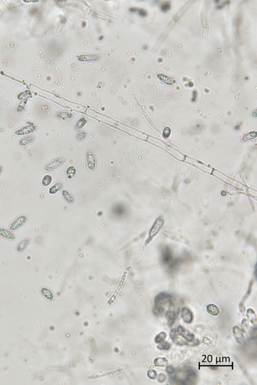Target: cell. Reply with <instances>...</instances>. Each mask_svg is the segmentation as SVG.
<instances>
[{
    "instance_id": "cell-20",
    "label": "cell",
    "mask_w": 257,
    "mask_h": 385,
    "mask_svg": "<svg viewBox=\"0 0 257 385\" xmlns=\"http://www.w3.org/2000/svg\"><path fill=\"white\" fill-rule=\"evenodd\" d=\"M77 173V169L73 165H70L66 169V175L68 179H72L76 176Z\"/></svg>"
},
{
    "instance_id": "cell-27",
    "label": "cell",
    "mask_w": 257,
    "mask_h": 385,
    "mask_svg": "<svg viewBox=\"0 0 257 385\" xmlns=\"http://www.w3.org/2000/svg\"><path fill=\"white\" fill-rule=\"evenodd\" d=\"M171 345L167 341H165L157 346V348L161 350H169L170 349Z\"/></svg>"
},
{
    "instance_id": "cell-9",
    "label": "cell",
    "mask_w": 257,
    "mask_h": 385,
    "mask_svg": "<svg viewBox=\"0 0 257 385\" xmlns=\"http://www.w3.org/2000/svg\"><path fill=\"white\" fill-rule=\"evenodd\" d=\"M170 336L171 337V340H173L174 343L175 344L177 345H182L184 344H187V343L185 341H184L183 340L179 338V336H178L177 332H176V329H172L170 332Z\"/></svg>"
},
{
    "instance_id": "cell-32",
    "label": "cell",
    "mask_w": 257,
    "mask_h": 385,
    "mask_svg": "<svg viewBox=\"0 0 257 385\" xmlns=\"http://www.w3.org/2000/svg\"><path fill=\"white\" fill-rule=\"evenodd\" d=\"M158 380L159 382H164L166 380L165 375L164 374H159Z\"/></svg>"
},
{
    "instance_id": "cell-18",
    "label": "cell",
    "mask_w": 257,
    "mask_h": 385,
    "mask_svg": "<svg viewBox=\"0 0 257 385\" xmlns=\"http://www.w3.org/2000/svg\"><path fill=\"white\" fill-rule=\"evenodd\" d=\"M61 194L63 195V197L65 199L67 202L69 204H72L74 202V199L73 198V196L70 194L69 191L67 190H63L61 192Z\"/></svg>"
},
{
    "instance_id": "cell-4",
    "label": "cell",
    "mask_w": 257,
    "mask_h": 385,
    "mask_svg": "<svg viewBox=\"0 0 257 385\" xmlns=\"http://www.w3.org/2000/svg\"><path fill=\"white\" fill-rule=\"evenodd\" d=\"M164 223V219L162 217H159L156 221L149 232V236L154 237L158 234Z\"/></svg>"
},
{
    "instance_id": "cell-10",
    "label": "cell",
    "mask_w": 257,
    "mask_h": 385,
    "mask_svg": "<svg viewBox=\"0 0 257 385\" xmlns=\"http://www.w3.org/2000/svg\"><path fill=\"white\" fill-rule=\"evenodd\" d=\"M206 310L207 312L212 316H217L220 314V308H219L218 306L213 303H210L207 305L206 307Z\"/></svg>"
},
{
    "instance_id": "cell-26",
    "label": "cell",
    "mask_w": 257,
    "mask_h": 385,
    "mask_svg": "<svg viewBox=\"0 0 257 385\" xmlns=\"http://www.w3.org/2000/svg\"><path fill=\"white\" fill-rule=\"evenodd\" d=\"M166 336H167V335H166V334L165 332H160V333L157 335L156 337H155V342H156V343H157V344H160V343H162V342L165 340V339H166Z\"/></svg>"
},
{
    "instance_id": "cell-7",
    "label": "cell",
    "mask_w": 257,
    "mask_h": 385,
    "mask_svg": "<svg viewBox=\"0 0 257 385\" xmlns=\"http://www.w3.org/2000/svg\"><path fill=\"white\" fill-rule=\"evenodd\" d=\"M65 159L63 157H59L47 165L45 167L46 172H49L57 168L65 163Z\"/></svg>"
},
{
    "instance_id": "cell-23",
    "label": "cell",
    "mask_w": 257,
    "mask_h": 385,
    "mask_svg": "<svg viewBox=\"0 0 257 385\" xmlns=\"http://www.w3.org/2000/svg\"><path fill=\"white\" fill-rule=\"evenodd\" d=\"M52 181V177L49 174H47L43 177L41 183L43 186L47 187L49 185H50Z\"/></svg>"
},
{
    "instance_id": "cell-12",
    "label": "cell",
    "mask_w": 257,
    "mask_h": 385,
    "mask_svg": "<svg viewBox=\"0 0 257 385\" xmlns=\"http://www.w3.org/2000/svg\"><path fill=\"white\" fill-rule=\"evenodd\" d=\"M233 336H235V339L238 343H242L244 341L245 339L244 334L241 329L239 327L235 326L233 327Z\"/></svg>"
},
{
    "instance_id": "cell-31",
    "label": "cell",
    "mask_w": 257,
    "mask_h": 385,
    "mask_svg": "<svg viewBox=\"0 0 257 385\" xmlns=\"http://www.w3.org/2000/svg\"><path fill=\"white\" fill-rule=\"evenodd\" d=\"M166 371L168 374H172L175 372V369L172 366L168 365L166 369Z\"/></svg>"
},
{
    "instance_id": "cell-28",
    "label": "cell",
    "mask_w": 257,
    "mask_h": 385,
    "mask_svg": "<svg viewBox=\"0 0 257 385\" xmlns=\"http://www.w3.org/2000/svg\"><path fill=\"white\" fill-rule=\"evenodd\" d=\"M56 116L59 118H71L73 117L72 114L68 113H59L56 114Z\"/></svg>"
},
{
    "instance_id": "cell-1",
    "label": "cell",
    "mask_w": 257,
    "mask_h": 385,
    "mask_svg": "<svg viewBox=\"0 0 257 385\" xmlns=\"http://www.w3.org/2000/svg\"><path fill=\"white\" fill-rule=\"evenodd\" d=\"M172 301V297L170 294L166 293H161L155 297V306L164 307L165 306H167L171 303Z\"/></svg>"
},
{
    "instance_id": "cell-25",
    "label": "cell",
    "mask_w": 257,
    "mask_h": 385,
    "mask_svg": "<svg viewBox=\"0 0 257 385\" xmlns=\"http://www.w3.org/2000/svg\"><path fill=\"white\" fill-rule=\"evenodd\" d=\"M164 307H160L158 306H155L153 308V312L156 316H161L164 314Z\"/></svg>"
},
{
    "instance_id": "cell-13",
    "label": "cell",
    "mask_w": 257,
    "mask_h": 385,
    "mask_svg": "<svg viewBox=\"0 0 257 385\" xmlns=\"http://www.w3.org/2000/svg\"><path fill=\"white\" fill-rule=\"evenodd\" d=\"M40 293L43 297L45 298V299H46L48 301H53L54 298V296L53 294V293L48 288L46 287H43L40 289Z\"/></svg>"
},
{
    "instance_id": "cell-14",
    "label": "cell",
    "mask_w": 257,
    "mask_h": 385,
    "mask_svg": "<svg viewBox=\"0 0 257 385\" xmlns=\"http://www.w3.org/2000/svg\"><path fill=\"white\" fill-rule=\"evenodd\" d=\"M30 242V238L29 237H27L24 239H23L16 247V251L18 253H22V252L24 251V250L26 248L27 246H28V244H29Z\"/></svg>"
},
{
    "instance_id": "cell-11",
    "label": "cell",
    "mask_w": 257,
    "mask_h": 385,
    "mask_svg": "<svg viewBox=\"0 0 257 385\" xmlns=\"http://www.w3.org/2000/svg\"><path fill=\"white\" fill-rule=\"evenodd\" d=\"M0 237L12 241L16 238V236L12 232L3 227H0Z\"/></svg>"
},
{
    "instance_id": "cell-6",
    "label": "cell",
    "mask_w": 257,
    "mask_h": 385,
    "mask_svg": "<svg viewBox=\"0 0 257 385\" xmlns=\"http://www.w3.org/2000/svg\"><path fill=\"white\" fill-rule=\"evenodd\" d=\"M86 162L88 169L90 171H94L96 169L97 166L96 157L92 150H88L86 152Z\"/></svg>"
},
{
    "instance_id": "cell-17",
    "label": "cell",
    "mask_w": 257,
    "mask_h": 385,
    "mask_svg": "<svg viewBox=\"0 0 257 385\" xmlns=\"http://www.w3.org/2000/svg\"><path fill=\"white\" fill-rule=\"evenodd\" d=\"M63 186V184L61 182H57L49 188L48 192L51 195L55 194L62 189Z\"/></svg>"
},
{
    "instance_id": "cell-16",
    "label": "cell",
    "mask_w": 257,
    "mask_h": 385,
    "mask_svg": "<svg viewBox=\"0 0 257 385\" xmlns=\"http://www.w3.org/2000/svg\"><path fill=\"white\" fill-rule=\"evenodd\" d=\"M155 367H164L168 365V361L165 357H159L155 359L154 362Z\"/></svg>"
},
{
    "instance_id": "cell-2",
    "label": "cell",
    "mask_w": 257,
    "mask_h": 385,
    "mask_svg": "<svg viewBox=\"0 0 257 385\" xmlns=\"http://www.w3.org/2000/svg\"><path fill=\"white\" fill-rule=\"evenodd\" d=\"M27 220H28V218L26 215H21L18 217L14 221L11 223L9 227V229L12 231H15L16 230L19 229L20 227H21L24 224H25Z\"/></svg>"
},
{
    "instance_id": "cell-5",
    "label": "cell",
    "mask_w": 257,
    "mask_h": 385,
    "mask_svg": "<svg viewBox=\"0 0 257 385\" xmlns=\"http://www.w3.org/2000/svg\"><path fill=\"white\" fill-rule=\"evenodd\" d=\"M37 130V126L35 125H27L19 128L15 131V134L18 136L27 135L34 132Z\"/></svg>"
},
{
    "instance_id": "cell-8",
    "label": "cell",
    "mask_w": 257,
    "mask_h": 385,
    "mask_svg": "<svg viewBox=\"0 0 257 385\" xmlns=\"http://www.w3.org/2000/svg\"><path fill=\"white\" fill-rule=\"evenodd\" d=\"M181 315L183 321L187 323H190L194 320V314L192 311L187 307H184L182 308Z\"/></svg>"
},
{
    "instance_id": "cell-29",
    "label": "cell",
    "mask_w": 257,
    "mask_h": 385,
    "mask_svg": "<svg viewBox=\"0 0 257 385\" xmlns=\"http://www.w3.org/2000/svg\"><path fill=\"white\" fill-rule=\"evenodd\" d=\"M87 135H88V133H87L86 131H81V132H79L78 134H77L76 136V139L78 141H81V140H84L86 138Z\"/></svg>"
},
{
    "instance_id": "cell-19",
    "label": "cell",
    "mask_w": 257,
    "mask_h": 385,
    "mask_svg": "<svg viewBox=\"0 0 257 385\" xmlns=\"http://www.w3.org/2000/svg\"><path fill=\"white\" fill-rule=\"evenodd\" d=\"M35 139L34 136L33 135H30V136H26L25 138H22L21 139L19 140V144L20 146L24 147L29 144V143H31L32 142H34Z\"/></svg>"
},
{
    "instance_id": "cell-21",
    "label": "cell",
    "mask_w": 257,
    "mask_h": 385,
    "mask_svg": "<svg viewBox=\"0 0 257 385\" xmlns=\"http://www.w3.org/2000/svg\"><path fill=\"white\" fill-rule=\"evenodd\" d=\"M86 123V119L85 118H81L78 119L75 126V130L76 131H80L85 126Z\"/></svg>"
},
{
    "instance_id": "cell-15",
    "label": "cell",
    "mask_w": 257,
    "mask_h": 385,
    "mask_svg": "<svg viewBox=\"0 0 257 385\" xmlns=\"http://www.w3.org/2000/svg\"><path fill=\"white\" fill-rule=\"evenodd\" d=\"M178 315V313L177 311H171V310L167 311V313L166 314V317L168 320V324L169 325L173 324V323L177 319Z\"/></svg>"
},
{
    "instance_id": "cell-22",
    "label": "cell",
    "mask_w": 257,
    "mask_h": 385,
    "mask_svg": "<svg viewBox=\"0 0 257 385\" xmlns=\"http://www.w3.org/2000/svg\"><path fill=\"white\" fill-rule=\"evenodd\" d=\"M247 316L248 319L250 320V322H252L253 323H256L257 322V316H256V313L253 310H252V308H249L247 310Z\"/></svg>"
},
{
    "instance_id": "cell-30",
    "label": "cell",
    "mask_w": 257,
    "mask_h": 385,
    "mask_svg": "<svg viewBox=\"0 0 257 385\" xmlns=\"http://www.w3.org/2000/svg\"><path fill=\"white\" fill-rule=\"evenodd\" d=\"M147 376L149 378L151 379H155L156 378L157 376V372L154 370H149L147 373Z\"/></svg>"
},
{
    "instance_id": "cell-24",
    "label": "cell",
    "mask_w": 257,
    "mask_h": 385,
    "mask_svg": "<svg viewBox=\"0 0 257 385\" xmlns=\"http://www.w3.org/2000/svg\"><path fill=\"white\" fill-rule=\"evenodd\" d=\"M162 258H163V261L165 262V263H168L172 259V255L168 249H165L164 251L163 252Z\"/></svg>"
},
{
    "instance_id": "cell-33",
    "label": "cell",
    "mask_w": 257,
    "mask_h": 385,
    "mask_svg": "<svg viewBox=\"0 0 257 385\" xmlns=\"http://www.w3.org/2000/svg\"><path fill=\"white\" fill-rule=\"evenodd\" d=\"M3 171V168L1 165H0V175H1Z\"/></svg>"
},
{
    "instance_id": "cell-3",
    "label": "cell",
    "mask_w": 257,
    "mask_h": 385,
    "mask_svg": "<svg viewBox=\"0 0 257 385\" xmlns=\"http://www.w3.org/2000/svg\"><path fill=\"white\" fill-rule=\"evenodd\" d=\"M176 332L178 335L183 337L188 342H191L194 340L195 336L194 334L183 326H178L177 328Z\"/></svg>"
}]
</instances>
